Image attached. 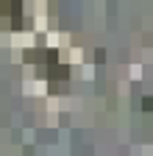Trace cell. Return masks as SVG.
<instances>
[{"instance_id": "6da1fadb", "label": "cell", "mask_w": 153, "mask_h": 156, "mask_svg": "<svg viewBox=\"0 0 153 156\" xmlns=\"http://www.w3.org/2000/svg\"><path fill=\"white\" fill-rule=\"evenodd\" d=\"M56 58H59V53L56 50H28L25 53V62H33V64H39V62H56Z\"/></svg>"}, {"instance_id": "7a4b0ae2", "label": "cell", "mask_w": 153, "mask_h": 156, "mask_svg": "<svg viewBox=\"0 0 153 156\" xmlns=\"http://www.w3.org/2000/svg\"><path fill=\"white\" fill-rule=\"evenodd\" d=\"M3 14H11V25L14 28H20L23 25V20H20V14H23V3H6V9H3Z\"/></svg>"}, {"instance_id": "3957f363", "label": "cell", "mask_w": 153, "mask_h": 156, "mask_svg": "<svg viewBox=\"0 0 153 156\" xmlns=\"http://www.w3.org/2000/svg\"><path fill=\"white\" fill-rule=\"evenodd\" d=\"M47 75L56 78V81H64V78L70 75V67H64V64H50L47 67Z\"/></svg>"}]
</instances>
